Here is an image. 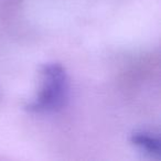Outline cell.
<instances>
[{"mask_svg":"<svg viewBox=\"0 0 161 161\" xmlns=\"http://www.w3.org/2000/svg\"><path fill=\"white\" fill-rule=\"evenodd\" d=\"M69 99V78L58 63H47L41 69V87L36 97L25 106L31 113H53L62 109Z\"/></svg>","mask_w":161,"mask_h":161,"instance_id":"obj_1","label":"cell"},{"mask_svg":"<svg viewBox=\"0 0 161 161\" xmlns=\"http://www.w3.org/2000/svg\"><path fill=\"white\" fill-rule=\"evenodd\" d=\"M131 142L150 156L159 158L160 157V139L152 132L140 130L131 135Z\"/></svg>","mask_w":161,"mask_h":161,"instance_id":"obj_2","label":"cell"}]
</instances>
